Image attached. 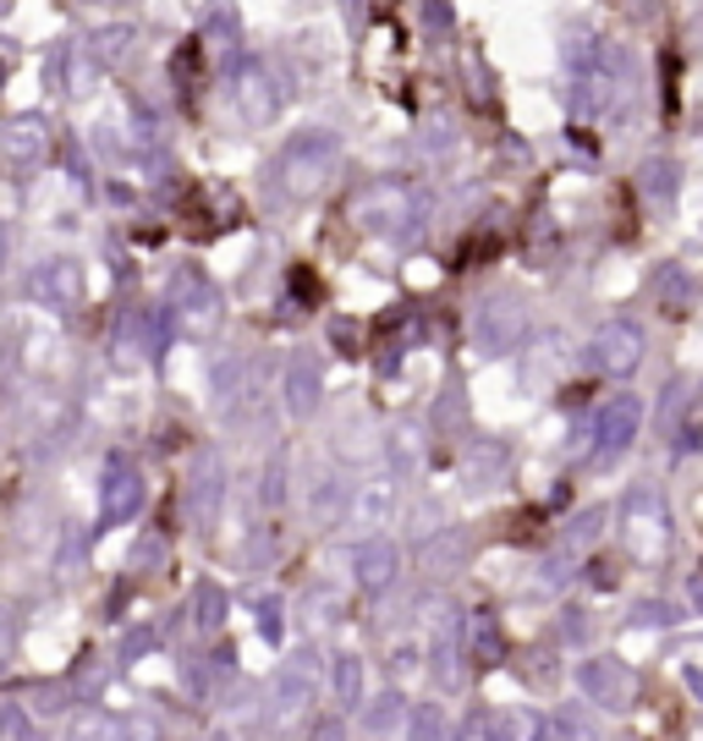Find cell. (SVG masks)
<instances>
[{
    "label": "cell",
    "mask_w": 703,
    "mask_h": 741,
    "mask_svg": "<svg viewBox=\"0 0 703 741\" xmlns=\"http://www.w3.org/2000/svg\"><path fill=\"white\" fill-rule=\"evenodd\" d=\"M275 171H280L286 193H297V198L324 193V187H330V176L341 171V138H335L330 127H308V132H297V138L280 149Z\"/></svg>",
    "instance_id": "cell-1"
},
{
    "label": "cell",
    "mask_w": 703,
    "mask_h": 741,
    "mask_svg": "<svg viewBox=\"0 0 703 741\" xmlns=\"http://www.w3.org/2000/svg\"><path fill=\"white\" fill-rule=\"evenodd\" d=\"M352 215H358V225H369V231H380V236H418V198H413V187H402V182H374V187H364L358 193V204H352Z\"/></svg>",
    "instance_id": "cell-2"
},
{
    "label": "cell",
    "mask_w": 703,
    "mask_h": 741,
    "mask_svg": "<svg viewBox=\"0 0 703 741\" xmlns=\"http://www.w3.org/2000/svg\"><path fill=\"white\" fill-rule=\"evenodd\" d=\"M621 539H626V549H632L637 560H654V555L665 549L670 517H665V500H659L648 484H637V489L626 495V506H621Z\"/></svg>",
    "instance_id": "cell-3"
},
{
    "label": "cell",
    "mask_w": 703,
    "mask_h": 741,
    "mask_svg": "<svg viewBox=\"0 0 703 741\" xmlns=\"http://www.w3.org/2000/svg\"><path fill=\"white\" fill-rule=\"evenodd\" d=\"M522 329H528V313H522L511 297L479 302V313H473V346H479L484 357H506V351L522 340Z\"/></svg>",
    "instance_id": "cell-4"
},
{
    "label": "cell",
    "mask_w": 703,
    "mask_h": 741,
    "mask_svg": "<svg viewBox=\"0 0 703 741\" xmlns=\"http://www.w3.org/2000/svg\"><path fill=\"white\" fill-rule=\"evenodd\" d=\"M0 160H7V171L28 176L50 160V121L45 116H12L7 132H0Z\"/></svg>",
    "instance_id": "cell-5"
},
{
    "label": "cell",
    "mask_w": 703,
    "mask_h": 741,
    "mask_svg": "<svg viewBox=\"0 0 703 741\" xmlns=\"http://www.w3.org/2000/svg\"><path fill=\"white\" fill-rule=\"evenodd\" d=\"M637 429H643V402L637 396H610L599 407V418H593V462L621 456L637 440Z\"/></svg>",
    "instance_id": "cell-6"
},
{
    "label": "cell",
    "mask_w": 703,
    "mask_h": 741,
    "mask_svg": "<svg viewBox=\"0 0 703 741\" xmlns=\"http://www.w3.org/2000/svg\"><path fill=\"white\" fill-rule=\"evenodd\" d=\"M577 692L599 708H632L637 697V675L621 659H583L577 664Z\"/></svg>",
    "instance_id": "cell-7"
},
{
    "label": "cell",
    "mask_w": 703,
    "mask_h": 741,
    "mask_svg": "<svg viewBox=\"0 0 703 741\" xmlns=\"http://www.w3.org/2000/svg\"><path fill=\"white\" fill-rule=\"evenodd\" d=\"M231 94H237V111H242V121H247V127H264V121L280 111V100H286V89H280L275 67H264V61L242 67Z\"/></svg>",
    "instance_id": "cell-8"
},
{
    "label": "cell",
    "mask_w": 703,
    "mask_h": 741,
    "mask_svg": "<svg viewBox=\"0 0 703 741\" xmlns=\"http://www.w3.org/2000/svg\"><path fill=\"white\" fill-rule=\"evenodd\" d=\"M171 308H176V319H182L193 335L215 329V319H220V297H215V286H209L198 269H176V275H171Z\"/></svg>",
    "instance_id": "cell-9"
},
{
    "label": "cell",
    "mask_w": 703,
    "mask_h": 741,
    "mask_svg": "<svg viewBox=\"0 0 703 741\" xmlns=\"http://www.w3.org/2000/svg\"><path fill=\"white\" fill-rule=\"evenodd\" d=\"M28 291L34 302H45L50 313H72L83 302V269L72 258H45L34 275H28Z\"/></svg>",
    "instance_id": "cell-10"
},
{
    "label": "cell",
    "mask_w": 703,
    "mask_h": 741,
    "mask_svg": "<svg viewBox=\"0 0 703 741\" xmlns=\"http://www.w3.org/2000/svg\"><path fill=\"white\" fill-rule=\"evenodd\" d=\"M637 362H643V329L632 319H615L593 335V368H604V374H632Z\"/></svg>",
    "instance_id": "cell-11"
},
{
    "label": "cell",
    "mask_w": 703,
    "mask_h": 741,
    "mask_svg": "<svg viewBox=\"0 0 703 741\" xmlns=\"http://www.w3.org/2000/svg\"><path fill=\"white\" fill-rule=\"evenodd\" d=\"M138 511H143V473H138L132 462H111L105 489H100V517H105L111 528H122V522H132Z\"/></svg>",
    "instance_id": "cell-12"
},
{
    "label": "cell",
    "mask_w": 703,
    "mask_h": 741,
    "mask_svg": "<svg viewBox=\"0 0 703 741\" xmlns=\"http://www.w3.org/2000/svg\"><path fill=\"white\" fill-rule=\"evenodd\" d=\"M484 741H555V719L539 708H500L489 719L473 725Z\"/></svg>",
    "instance_id": "cell-13"
},
{
    "label": "cell",
    "mask_w": 703,
    "mask_h": 741,
    "mask_svg": "<svg viewBox=\"0 0 703 741\" xmlns=\"http://www.w3.org/2000/svg\"><path fill=\"white\" fill-rule=\"evenodd\" d=\"M391 577H396V544H385V539H364L358 549H352V582H358V588L380 593Z\"/></svg>",
    "instance_id": "cell-14"
},
{
    "label": "cell",
    "mask_w": 703,
    "mask_h": 741,
    "mask_svg": "<svg viewBox=\"0 0 703 741\" xmlns=\"http://www.w3.org/2000/svg\"><path fill=\"white\" fill-rule=\"evenodd\" d=\"M313 402H319V357L313 351H297L286 362V407L302 418V413H313Z\"/></svg>",
    "instance_id": "cell-15"
},
{
    "label": "cell",
    "mask_w": 703,
    "mask_h": 741,
    "mask_svg": "<svg viewBox=\"0 0 703 741\" xmlns=\"http://www.w3.org/2000/svg\"><path fill=\"white\" fill-rule=\"evenodd\" d=\"M100 61H94V50L89 45H61V56H56V78H61V89L67 94H94V83H100Z\"/></svg>",
    "instance_id": "cell-16"
},
{
    "label": "cell",
    "mask_w": 703,
    "mask_h": 741,
    "mask_svg": "<svg viewBox=\"0 0 703 741\" xmlns=\"http://www.w3.org/2000/svg\"><path fill=\"white\" fill-rule=\"evenodd\" d=\"M204 45H209V56L220 61V67H237V56H242V23H237V7H220L209 12V34H204Z\"/></svg>",
    "instance_id": "cell-17"
},
{
    "label": "cell",
    "mask_w": 703,
    "mask_h": 741,
    "mask_svg": "<svg viewBox=\"0 0 703 741\" xmlns=\"http://www.w3.org/2000/svg\"><path fill=\"white\" fill-rule=\"evenodd\" d=\"M308 697H313V664H308V659H291V664L280 670V681H275V719L302 714Z\"/></svg>",
    "instance_id": "cell-18"
},
{
    "label": "cell",
    "mask_w": 703,
    "mask_h": 741,
    "mask_svg": "<svg viewBox=\"0 0 703 741\" xmlns=\"http://www.w3.org/2000/svg\"><path fill=\"white\" fill-rule=\"evenodd\" d=\"M160 340H165V324H160V313H127L122 319V357H154L160 351Z\"/></svg>",
    "instance_id": "cell-19"
},
{
    "label": "cell",
    "mask_w": 703,
    "mask_h": 741,
    "mask_svg": "<svg viewBox=\"0 0 703 741\" xmlns=\"http://www.w3.org/2000/svg\"><path fill=\"white\" fill-rule=\"evenodd\" d=\"M391 511H396V484H391V478H369V484L358 489V500H352V517H358V528H380Z\"/></svg>",
    "instance_id": "cell-20"
},
{
    "label": "cell",
    "mask_w": 703,
    "mask_h": 741,
    "mask_svg": "<svg viewBox=\"0 0 703 741\" xmlns=\"http://www.w3.org/2000/svg\"><path fill=\"white\" fill-rule=\"evenodd\" d=\"M83 45L94 50V61H100L105 72H116V67H127V56H132V28H100V34H89Z\"/></svg>",
    "instance_id": "cell-21"
},
{
    "label": "cell",
    "mask_w": 703,
    "mask_h": 741,
    "mask_svg": "<svg viewBox=\"0 0 703 741\" xmlns=\"http://www.w3.org/2000/svg\"><path fill=\"white\" fill-rule=\"evenodd\" d=\"M643 198L648 204H670L676 198V187H681V171H676V160H643Z\"/></svg>",
    "instance_id": "cell-22"
},
{
    "label": "cell",
    "mask_w": 703,
    "mask_h": 741,
    "mask_svg": "<svg viewBox=\"0 0 703 741\" xmlns=\"http://www.w3.org/2000/svg\"><path fill=\"white\" fill-rule=\"evenodd\" d=\"M330 686H335V703H364V659L358 653H335Z\"/></svg>",
    "instance_id": "cell-23"
},
{
    "label": "cell",
    "mask_w": 703,
    "mask_h": 741,
    "mask_svg": "<svg viewBox=\"0 0 703 741\" xmlns=\"http://www.w3.org/2000/svg\"><path fill=\"white\" fill-rule=\"evenodd\" d=\"M407 725V708H402V697L391 692V697H374L369 708H364V730L369 736H391V730H402Z\"/></svg>",
    "instance_id": "cell-24"
},
{
    "label": "cell",
    "mask_w": 703,
    "mask_h": 741,
    "mask_svg": "<svg viewBox=\"0 0 703 741\" xmlns=\"http://www.w3.org/2000/svg\"><path fill=\"white\" fill-rule=\"evenodd\" d=\"M654 297H659V308H687V297H692L687 269H681V264H665V269L654 275Z\"/></svg>",
    "instance_id": "cell-25"
},
{
    "label": "cell",
    "mask_w": 703,
    "mask_h": 741,
    "mask_svg": "<svg viewBox=\"0 0 703 741\" xmlns=\"http://www.w3.org/2000/svg\"><path fill=\"white\" fill-rule=\"evenodd\" d=\"M193 626H198V632L226 626V593H220L215 582H204V588L193 593Z\"/></svg>",
    "instance_id": "cell-26"
},
{
    "label": "cell",
    "mask_w": 703,
    "mask_h": 741,
    "mask_svg": "<svg viewBox=\"0 0 703 741\" xmlns=\"http://www.w3.org/2000/svg\"><path fill=\"white\" fill-rule=\"evenodd\" d=\"M407 741H446V714H440V703L413 708V719H407Z\"/></svg>",
    "instance_id": "cell-27"
},
{
    "label": "cell",
    "mask_w": 703,
    "mask_h": 741,
    "mask_svg": "<svg viewBox=\"0 0 703 741\" xmlns=\"http://www.w3.org/2000/svg\"><path fill=\"white\" fill-rule=\"evenodd\" d=\"M122 736V719H111V714H83L78 719V730H72V741H116Z\"/></svg>",
    "instance_id": "cell-28"
},
{
    "label": "cell",
    "mask_w": 703,
    "mask_h": 741,
    "mask_svg": "<svg viewBox=\"0 0 703 741\" xmlns=\"http://www.w3.org/2000/svg\"><path fill=\"white\" fill-rule=\"evenodd\" d=\"M473 653L484 659V664H500V632H495V621L484 615V621H473Z\"/></svg>",
    "instance_id": "cell-29"
},
{
    "label": "cell",
    "mask_w": 703,
    "mask_h": 741,
    "mask_svg": "<svg viewBox=\"0 0 703 741\" xmlns=\"http://www.w3.org/2000/svg\"><path fill=\"white\" fill-rule=\"evenodd\" d=\"M599 522H604V511H583V517L572 522V533H566V544H588V539L599 533Z\"/></svg>",
    "instance_id": "cell-30"
},
{
    "label": "cell",
    "mask_w": 703,
    "mask_h": 741,
    "mask_svg": "<svg viewBox=\"0 0 703 741\" xmlns=\"http://www.w3.org/2000/svg\"><path fill=\"white\" fill-rule=\"evenodd\" d=\"M258 632L275 642L280 637V599H258Z\"/></svg>",
    "instance_id": "cell-31"
},
{
    "label": "cell",
    "mask_w": 703,
    "mask_h": 741,
    "mask_svg": "<svg viewBox=\"0 0 703 741\" xmlns=\"http://www.w3.org/2000/svg\"><path fill=\"white\" fill-rule=\"evenodd\" d=\"M637 626H670L676 621V610L670 604H637V615H632Z\"/></svg>",
    "instance_id": "cell-32"
},
{
    "label": "cell",
    "mask_w": 703,
    "mask_h": 741,
    "mask_svg": "<svg viewBox=\"0 0 703 741\" xmlns=\"http://www.w3.org/2000/svg\"><path fill=\"white\" fill-rule=\"evenodd\" d=\"M391 675H402V681L418 675V648H413V642H402V648L391 653Z\"/></svg>",
    "instance_id": "cell-33"
},
{
    "label": "cell",
    "mask_w": 703,
    "mask_h": 741,
    "mask_svg": "<svg viewBox=\"0 0 703 741\" xmlns=\"http://www.w3.org/2000/svg\"><path fill=\"white\" fill-rule=\"evenodd\" d=\"M154 642H160V637H154V632L143 626V632H132V637H127V648H122V653H127V659H138V653H149Z\"/></svg>",
    "instance_id": "cell-34"
},
{
    "label": "cell",
    "mask_w": 703,
    "mask_h": 741,
    "mask_svg": "<svg viewBox=\"0 0 703 741\" xmlns=\"http://www.w3.org/2000/svg\"><path fill=\"white\" fill-rule=\"evenodd\" d=\"M7 736H12V741H28V725H23V708H18V703L7 708Z\"/></svg>",
    "instance_id": "cell-35"
},
{
    "label": "cell",
    "mask_w": 703,
    "mask_h": 741,
    "mask_svg": "<svg viewBox=\"0 0 703 741\" xmlns=\"http://www.w3.org/2000/svg\"><path fill=\"white\" fill-rule=\"evenodd\" d=\"M681 681H687V692L703 703V670H692V664H687V670H681Z\"/></svg>",
    "instance_id": "cell-36"
},
{
    "label": "cell",
    "mask_w": 703,
    "mask_h": 741,
    "mask_svg": "<svg viewBox=\"0 0 703 741\" xmlns=\"http://www.w3.org/2000/svg\"><path fill=\"white\" fill-rule=\"evenodd\" d=\"M116 741H154V730H149V725H122Z\"/></svg>",
    "instance_id": "cell-37"
},
{
    "label": "cell",
    "mask_w": 703,
    "mask_h": 741,
    "mask_svg": "<svg viewBox=\"0 0 703 741\" xmlns=\"http://www.w3.org/2000/svg\"><path fill=\"white\" fill-rule=\"evenodd\" d=\"M313 741H341V719H324V725H319V736H313Z\"/></svg>",
    "instance_id": "cell-38"
},
{
    "label": "cell",
    "mask_w": 703,
    "mask_h": 741,
    "mask_svg": "<svg viewBox=\"0 0 703 741\" xmlns=\"http://www.w3.org/2000/svg\"><path fill=\"white\" fill-rule=\"evenodd\" d=\"M692 610L703 615V577H692Z\"/></svg>",
    "instance_id": "cell-39"
}]
</instances>
